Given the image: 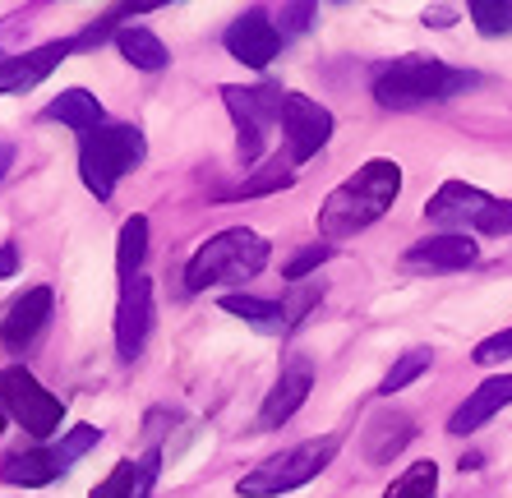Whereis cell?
I'll use <instances>...</instances> for the list:
<instances>
[{
  "label": "cell",
  "mask_w": 512,
  "mask_h": 498,
  "mask_svg": "<svg viewBox=\"0 0 512 498\" xmlns=\"http://www.w3.org/2000/svg\"><path fill=\"white\" fill-rule=\"evenodd\" d=\"M402 194V166L393 157H374L356 171V176H346L319 208V236L323 240H346L374 226L388 208L397 203Z\"/></svg>",
  "instance_id": "cell-1"
},
{
  "label": "cell",
  "mask_w": 512,
  "mask_h": 498,
  "mask_svg": "<svg viewBox=\"0 0 512 498\" xmlns=\"http://www.w3.org/2000/svg\"><path fill=\"white\" fill-rule=\"evenodd\" d=\"M476 83L480 74L471 70H453V65L429 56H402L374 74V102L383 111H416L429 107V102H448V97L466 93Z\"/></svg>",
  "instance_id": "cell-2"
},
{
  "label": "cell",
  "mask_w": 512,
  "mask_h": 498,
  "mask_svg": "<svg viewBox=\"0 0 512 498\" xmlns=\"http://www.w3.org/2000/svg\"><path fill=\"white\" fill-rule=\"evenodd\" d=\"M268 240L250 226H231V231H217L213 240H203L194 249L190 268H185V286L190 291H208V286H236L250 282L268 268Z\"/></svg>",
  "instance_id": "cell-3"
},
{
  "label": "cell",
  "mask_w": 512,
  "mask_h": 498,
  "mask_svg": "<svg viewBox=\"0 0 512 498\" xmlns=\"http://www.w3.org/2000/svg\"><path fill=\"white\" fill-rule=\"evenodd\" d=\"M425 222L439 226V236H508L512 199H494L466 180H448L425 203Z\"/></svg>",
  "instance_id": "cell-4"
},
{
  "label": "cell",
  "mask_w": 512,
  "mask_h": 498,
  "mask_svg": "<svg viewBox=\"0 0 512 498\" xmlns=\"http://www.w3.org/2000/svg\"><path fill=\"white\" fill-rule=\"evenodd\" d=\"M337 448H342V439H337V434H323V439L296 443V448L277 452V457H268V462H259L254 471L240 475L236 494L240 498H282V494H291V489L310 485L314 475L328 471V462L337 457Z\"/></svg>",
  "instance_id": "cell-5"
},
{
  "label": "cell",
  "mask_w": 512,
  "mask_h": 498,
  "mask_svg": "<svg viewBox=\"0 0 512 498\" xmlns=\"http://www.w3.org/2000/svg\"><path fill=\"white\" fill-rule=\"evenodd\" d=\"M143 157H148V139L139 125H102L79 143V176L97 199H111L116 180L139 171Z\"/></svg>",
  "instance_id": "cell-6"
},
{
  "label": "cell",
  "mask_w": 512,
  "mask_h": 498,
  "mask_svg": "<svg viewBox=\"0 0 512 498\" xmlns=\"http://www.w3.org/2000/svg\"><path fill=\"white\" fill-rule=\"evenodd\" d=\"M282 93H286V88H277V83H259V88L227 83V88H222V102H227L231 120H236V153H240V162H245V166H254L263 157L268 130L277 125Z\"/></svg>",
  "instance_id": "cell-7"
},
{
  "label": "cell",
  "mask_w": 512,
  "mask_h": 498,
  "mask_svg": "<svg viewBox=\"0 0 512 498\" xmlns=\"http://www.w3.org/2000/svg\"><path fill=\"white\" fill-rule=\"evenodd\" d=\"M0 397H5V411H10V420H19V425L33 434V439H51L60 429V420H65V406H60V397H51L42 383L28 374V369H0Z\"/></svg>",
  "instance_id": "cell-8"
},
{
  "label": "cell",
  "mask_w": 512,
  "mask_h": 498,
  "mask_svg": "<svg viewBox=\"0 0 512 498\" xmlns=\"http://www.w3.org/2000/svg\"><path fill=\"white\" fill-rule=\"evenodd\" d=\"M277 125H282V139H286L291 162H310L323 143L333 139V111L319 107V102H314V97H305V93H291V88L282 93Z\"/></svg>",
  "instance_id": "cell-9"
},
{
  "label": "cell",
  "mask_w": 512,
  "mask_h": 498,
  "mask_svg": "<svg viewBox=\"0 0 512 498\" xmlns=\"http://www.w3.org/2000/svg\"><path fill=\"white\" fill-rule=\"evenodd\" d=\"M286 37L277 33V19H268V10H245L231 19V28L222 33V47L240 60V65H250V70H268L273 56L282 51Z\"/></svg>",
  "instance_id": "cell-10"
},
{
  "label": "cell",
  "mask_w": 512,
  "mask_h": 498,
  "mask_svg": "<svg viewBox=\"0 0 512 498\" xmlns=\"http://www.w3.org/2000/svg\"><path fill=\"white\" fill-rule=\"evenodd\" d=\"M153 332V282L148 277H130L120 282V305H116V351L120 360H139Z\"/></svg>",
  "instance_id": "cell-11"
},
{
  "label": "cell",
  "mask_w": 512,
  "mask_h": 498,
  "mask_svg": "<svg viewBox=\"0 0 512 498\" xmlns=\"http://www.w3.org/2000/svg\"><path fill=\"white\" fill-rule=\"evenodd\" d=\"M70 51H79L74 47V37H60V42H47V47L24 51V56H5L0 60V97H14V93L37 88V83L56 70L60 60H70Z\"/></svg>",
  "instance_id": "cell-12"
},
{
  "label": "cell",
  "mask_w": 512,
  "mask_h": 498,
  "mask_svg": "<svg viewBox=\"0 0 512 498\" xmlns=\"http://www.w3.org/2000/svg\"><path fill=\"white\" fill-rule=\"evenodd\" d=\"M47 319H51V286H33V291H24V296L5 309V319H0V346L14 351V356H24L28 346L37 342V332L47 328Z\"/></svg>",
  "instance_id": "cell-13"
},
{
  "label": "cell",
  "mask_w": 512,
  "mask_h": 498,
  "mask_svg": "<svg viewBox=\"0 0 512 498\" xmlns=\"http://www.w3.org/2000/svg\"><path fill=\"white\" fill-rule=\"evenodd\" d=\"M476 240L471 236H429L416 240L406 249V268H420V273H457V268H471L476 263Z\"/></svg>",
  "instance_id": "cell-14"
},
{
  "label": "cell",
  "mask_w": 512,
  "mask_h": 498,
  "mask_svg": "<svg viewBox=\"0 0 512 498\" xmlns=\"http://www.w3.org/2000/svg\"><path fill=\"white\" fill-rule=\"evenodd\" d=\"M503 406H512V374H499V379H485L480 388H471V397L453 411L448 429H453V434H476V429L489 425Z\"/></svg>",
  "instance_id": "cell-15"
},
{
  "label": "cell",
  "mask_w": 512,
  "mask_h": 498,
  "mask_svg": "<svg viewBox=\"0 0 512 498\" xmlns=\"http://www.w3.org/2000/svg\"><path fill=\"white\" fill-rule=\"evenodd\" d=\"M310 369L305 365H291V369H282V379L273 383V392L263 397V406H259V429H282L291 415L305 406V397H310Z\"/></svg>",
  "instance_id": "cell-16"
},
{
  "label": "cell",
  "mask_w": 512,
  "mask_h": 498,
  "mask_svg": "<svg viewBox=\"0 0 512 498\" xmlns=\"http://www.w3.org/2000/svg\"><path fill=\"white\" fill-rule=\"evenodd\" d=\"M60 475H65V462L56 457V448H28L0 457V480L14 489H42L51 480H60Z\"/></svg>",
  "instance_id": "cell-17"
},
{
  "label": "cell",
  "mask_w": 512,
  "mask_h": 498,
  "mask_svg": "<svg viewBox=\"0 0 512 498\" xmlns=\"http://www.w3.org/2000/svg\"><path fill=\"white\" fill-rule=\"evenodd\" d=\"M157 480V452L139 457V462H120L116 471L93 489V498H148Z\"/></svg>",
  "instance_id": "cell-18"
},
{
  "label": "cell",
  "mask_w": 512,
  "mask_h": 498,
  "mask_svg": "<svg viewBox=\"0 0 512 498\" xmlns=\"http://www.w3.org/2000/svg\"><path fill=\"white\" fill-rule=\"evenodd\" d=\"M47 120H60L65 130H79L84 139L107 125V120H102V102H97L88 88H65V93L47 107Z\"/></svg>",
  "instance_id": "cell-19"
},
{
  "label": "cell",
  "mask_w": 512,
  "mask_h": 498,
  "mask_svg": "<svg viewBox=\"0 0 512 498\" xmlns=\"http://www.w3.org/2000/svg\"><path fill=\"white\" fill-rule=\"evenodd\" d=\"M222 309L236 314L240 323H250L254 332H268V337L291 328V309L277 305V300H259V296H240V291H231V296H222Z\"/></svg>",
  "instance_id": "cell-20"
},
{
  "label": "cell",
  "mask_w": 512,
  "mask_h": 498,
  "mask_svg": "<svg viewBox=\"0 0 512 498\" xmlns=\"http://www.w3.org/2000/svg\"><path fill=\"white\" fill-rule=\"evenodd\" d=\"M416 425H411V415H379L365 425V457L370 462H388L393 452H402L411 443Z\"/></svg>",
  "instance_id": "cell-21"
},
{
  "label": "cell",
  "mask_w": 512,
  "mask_h": 498,
  "mask_svg": "<svg viewBox=\"0 0 512 498\" xmlns=\"http://www.w3.org/2000/svg\"><path fill=\"white\" fill-rule=\"evenodd\" d=\"M116 47H120V56L130 60L134 70H162L171 60V51L162 47V37L157 33H148V28H120L116 33Z\"/></svg>",
  "instance_id": "cell-22"
},
{
  "label": "cell",
  "mask_w": 512,
  "mask_h": 498,
  "mask_svg": "<svg viewBox=\"0 0 512 498\" xmlns=\"http://www.w3.org/2000/svg\"><path fill=\"white\" fill-rule=\"evenodd\" d=\"M143 254H148V217L134 213V217H125V226H120V245H116L120 282H130V277H139Z\"/></svg>",
  "instance_id": "cell-23"
},
{
  "label": "cell",
  "mask_w": 512,
  "mask_h": 498,
  "mask_svg": "<svg viewBox=\"0 0 512 498\" xmlns=\"http://www.w3.org/2000/svg\"><path fill=\"white\" fill-rule=\"evenodd\" d=\"M439 494V466L434 462H411L402 475H397L383 498H434Z\"/></svg>",
  "instance_id": "cell-24"
},
{
  "label": "cell",
  "mask_w": 512,
  "mask_h": 498,
  "mask_svg": "<svg viewBox=\"0 0 512 498\" xmlns=\"http://www.w3.org/2000/svg\"><path fill=\"white\" fill-rule=\"evenodd\" d=\"M466 14H471V24H476L485 37L512 33V0H471Z\"/></svg>",
  "instance_id": "cell-25"
},
{
  "label": "cell",
  "mask_w": 512,
  "mask_h": 498,
  "mask_svg": "<svg viewBox=\"0 0 512 498\" xmlns=\"http://www.w3.org/2000/svg\"><path fill=\"white\" fill-rule=\"evenodd\" d=\"M291 180H296V171H291V166H286L282 157H277V162L259 166V171H254V176L245 180V185H240L236 194H240V199H259V194H277V190H286Z\"/></svg>",
  "instance_id": "cell-26"
},
{
  "label": "cell",
  "mask_w": 512,
  "mask_h": 498,
  "mask_svg": "<svg viewBox=\"0 0 512 498\" xmlns=\"http://www.w3.org/2000/svg\"><path fill=\"white\" fill-rule=\"evenodd\" d=\"M425 369H429V351H425V346H416V351H406V356L397 360V365L388 369V374H383L379 392H383V397H393V392H402L406 383H416L420 374H425Z\"/></svg>",
  "instance_id": "cell-27"
},
{
  "label": "cell",
  "mask_w": 512,
  "mask_h": 498,
  "mask_svg": "<svg viewBox=\"0 0 512 498\" xmlns=\"http://www.w3.org/2000/svg\"><path fill=\"white\" fill-rule=\"evenodd\" d=\"M97 443H102V429H97V425H74L70 434H65V439L56 443V457L65 462V471H70V466L79 462L84 452H93Z\"/></svg>",
  "instance_id": "cell-28"
},
{
  "label": "cell",
  "mask_w": 512,
  "mask_h": 498,
  "mask_svg": "<svg viewBox=\"0 0 512 498\" xmlns=\"http://www.w3.org/2000/svg\"><path fill=\"white\" fill-rule=\"evenodd\" d=\"M333 259V245H310V249H300L296 259L286 263L282 268V277H291V282H300V277H310L314 268H319V263H328Z\"/></svg>",
  "instance_id": "cell-29"
},
{
  "label": "cell",
  "mask_w": 512,
  "mask_h": 498,
  "mask_svg": "<svg viewBox=\"0 0 512 498\" xmlns=\"http://www.w3.org/2000/svg\"><path fill=\"white\" fill-rule=\"evenodd\" d=\"M508 356H512V328L485 337V342L471 351V360H476V365H499V360H508Z\"/></svg>",
  "instance_id": "cell-30"
},
{
  "label": "cell",
  "mask_w": 512,
  "mask_h": 498,
  "mask_svg": "<svg viewBox=\"0 0 512 498\" xmlns=\"http://www.w3.org/2000/svg\"><path fill=\"white\" fill-rule=\"evenodd\" d=\"M314 5H282V24H277V33L282 37H296V33H305V28L314 24Z\"/></svg>",
  "instance_id": "cell-31"
},
{
  "label": "cell",
  "mask_w": 512,
  "mask_h": 498,
  "mask_svg": "<svg viewBox=\"0 0 512 498\" xmlns=\"http://www.w3.org/2000/svg\"><path fill=\"white\" fill-rule=\"evenodd\" d=\"M19 273V245H14V240H5V245H0V282H5V277H14Z\"/></svg>",
  "instance_id": "cell-32"
},
{
  "label": "cell",
  "mask_w": 512,
  "mask_h": 498,
  "mask_svg": "<svg viewBox=\"0 0 512 498\" xmlns=\"http://www.w3.org/2000/svg\"><path fill=\"white\" fill-rule=\"evenodd\" d=\"M448 24H457V14L453 10H425V28H448Z\"/></svg>",
  "instance_id": "cell-33"
},
{
  "label": "cell",
  "mask_w": 512,
  "mask_h": 498,
  "mask_svg": "<svg viewBox=\"0 0 512 498\" xmlns=\"http://www.w3.org/2000/svg\"><path fill=\"white\" fill-rule=\"evenodd\" d=\"M10 162H14V148H10V143H0V180H5V171H10Z\"/></svg>",
  "instance_id": "cell-34"
},
{
  "label": "cell",
  "mask_w": 512,
  "mask_h": 498,
  "mask_svg": "<svg viewBox=\"0 0 512 498\" xmlns=\"http://www.w3.org/2000/svg\"><path fill=\"white\" fill-rule=\"evenodd\" d=\"M5 420H10V411H5V397H0V429H5Z\"/></svg>",
  "instance_id": "cell-35"
}]
</instances>
